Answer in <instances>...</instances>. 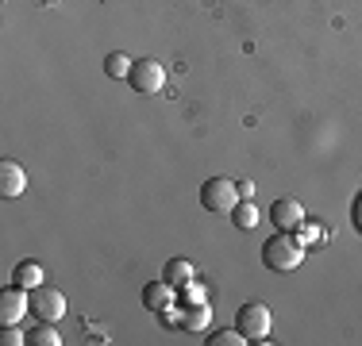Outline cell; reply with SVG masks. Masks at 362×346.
Wrapping results in <instances>:
<instances>
[{
    "instance_id": "10",
    "label": "cell",
    "mask_w": 362,
    "mask_h": 346,
    "mask_svg": "<svg viewBox=\"0 0 362 346\" xmlns=\"http://www.w3.org/2000/svg\"><path fill=\"white\" fill-rule=\"evenodd\" d=\"M193 277H197V270H193V262H185V258H170L166 270H162V281H170L174 289H189Z\"/></svg>"
},
{
    "instance_id": "9",
    "label": "cell",
    "mask_w": 362,
    "mask_h": 346,
    "mask_svg": "<svg viewBox=\"0 0 362 346\" xmlns=\"http://www.w3.org/2000/svg\"><path fill=\"white\" fill-rule=\"evenodd\" d=\"M143 308L146 311H158V316L166 308H174V285H170V281H151L143 289Z\"/></svg>"
},
{
    "instance_id": "4",
    "label": "cell",
    "mask_w": 362,
    "mask_h": 346,
    "mask_svg": "<svg viewBox=\"0 0 362 346\" xmlns=\"http://www.w3.org/2000/svg\"><path fill=\"white\" fill-rule=\"evenodd\" d=\"M127 81H132L135 93L154 97V93H162V85H166V69H162V62H154V58H139V62L132 66V73H127Z\"/></svg>"
},
{
    "instance_id": "15",
    "label": "cell",
    "mask_w": 362,
    "mask_h": 346,
    "mask_svg": "<svg viewBox=\"0 0 362 346\" xmlns=\"http://www.w3.org/2000/svg\"><path fill=\"white\" fill-rule=\"evenodd\" d=\"M132 58H127V54H119V50H116V54H108L105 58V73L112 77V81H119V77H127V73H132Z\"/></svg>"
},
{
    "instance_id": "3",
    "label": "cell",
    "mask_w": 362,
    "mask_h": 346,
    "mask_svg": "<svg viewBox=\"0 0 362 346\" xmlns=\"http://www.w3.org/2000/svg\"><path fill=\"white\" fill-rule=\"evenodd\" d=\"M235 327L247 335V342H266V339H270V331H274V311L266 304H258V300H251V304L239 308Z\"/></svg>"
},
{
    "instance_id": "18",
    "label": "cell",
    "mask_w": 362,
    "mask_h": 346,
    "mask_svg": "<svg viewBox=\"0 0 362 346\" xmlns=\"http://www.w3.org/2000/svg\"><path fill=\"white\" fill-rule=\"evenodd\" d=\"M251 196H255V185L251 181H239V201H251Z\"/></svg>"
},
{
    "instance_id": "6",
    "label": "cell",
    "mask_w": 362,
    "mask_h": 346,
    "mask_svg": "<svg viewBox=\"0 0 362 346\" xmlns=\"http://www.w3.org/2000/svg\"><path fill=\"white\" fill-rule=\"evenodd\" d=\"M31 311V292L20 285H8L0 289V327L4 323H23V316Z\"/></svg>"
},
{
    "instance_id": "5",
    "label": "cell",
    "mask_w": 362,
    "mask_h": 346,
    "mask_svg": "<svg viewBox=\"0 0 362 346\" xmlns=\"http://www.w3.org/2000/svg\"><path fill=\"white\" fill-rule=\"evenodd\" d=\"M31 316L47 319V323H58V319L66 316V297L58 289H50V285L31 289Z\"/></svg>"
},
{
    "instance_id": "14",
    "label": "cell",
    "mask_w": 362,
    "mask_h": 346,
    "mask_svg": "<svg viewBox=\"0 0 362 346\" xmlns=\"http://www.w3.org/2000/svg\"><path fill=\"white\" fill-rule=\"evenodd\" d=\"M231 220H235V227H243V231H251V227H258V208H255V201H239L235 204V212H231Z\"/></svg>"
},
{
    "instance_id": "19",
    "label": "cell",
    "mask_w": 362,
    "mask_h": 346,
    "mask_svg": "<svg viewBox=\"0 0 362 346\" xmlns=\"http://www.w3.org/2000/svg\"><path fill=\"white\" fill-rule=\"evenodd\" d=\"M351 215H355V227L362 231V193H358V201H355V208H351Z\"/></svg>"
},
{
    "instance_id": "11",
    "label": "cell",
    "mask_w": 362,
    "mask_h": 346,
    "mask_svg": "<svg viewBox=\"0 0 362 346\" xmlns=\"http://www.w3.org/2000/svg\"><path fill=\"white\" fill-rule=\"evenodd\" d=\"M42 277H47V273H42L39 262H20L12 270V285H20V289L31 292V289H39V285H42Z\"/></svg>"
},
{
    "instance_id": "7",
    "label": "cell",
    "mask_w": 362,
    "mask_h": 346,
    "mask_svg": "<svg viewBox=\"0 0 362 346\" xmlns=\"http://www.w3.org/2000/svg\"><path fill=\"white\" fill-rule=\"evenodd\" d=\"M270 223L278 231H293V227H300V223H305V204L300 201H274L270 204Z\"/></svg>"
},
{
    "instance_id": "12",
    "label": "cell",
    "mask_w": 362,
    "mask_h": 346,
    "mask_svg": "<svg viewBox=\"0 0 362 346\" xmlns=\"http://www.w3.org/2000/svg\"><path fill=\"white\" fill-rule=\"evenodd\" d=\"M209 323H212V308L209 304H189L185 311H181V327H185V331H204Z\"/></svg>"
},
{
    "instance_id": "16",
    "label": "cell",
    "mask_w": 362,
    "mask_h": 346,
    "mask_svg": "<svg viewBox=\"0 0 362 346\" xmlns=\"http://www.w3.org/2000/svg\"><path fill=\"white\" fill-rule=\"evenodd\" d=\"M243 342H247V335L239 327H223V331H216L209 339V346H243Z\"/></svg>"
},
{
    "instance_id": "2",
    "label": "cell",
    "mask_w": 362,
    "mask_h": 346,
    "mask_svg": "<svg viewBox=\"0 0 362 346\" xmlns=\"http://www.w3.org/2000/svg\"><path fill=\"white\" fill-rule=\"evenodd\" d=\"M201 204L209 208L212 215H231L239 204V181L231 177H209L201 185Z\"/></svg>"
},
{
    "instance_id": "1",
    "label": "cell",
    "mask_w": 362,
    "mask_h": 346,
    "mask_svg": "<svg viewBox=\"0 0 362 346\" xmlns=\"http://www.w3.org/2000/svg\"><path fill=\"white\" fill-rule=\"evenodd\" d=\"M300 262H305V246H300L289 231H278L274 239L262 242V266H266V270L293 273V270H300Z\"/></svg>"
},
{
    "instance_id": "13",
    "label": "cell",
    "mask_w": 362,
    "mask_h": 346,
    "mask_svg": "<svg viewBox=\"0 0 362 346\" xmlns=\"http://www.w3.org/2000/svg\"><path fill=\"white\" fill-rule=\"evenodd\" d=\"M28 342L31 346H58V342H62V335L54 331V323L39 319V327H31V331H28Z\"/></svg>"
},
{
    "instance_id": "17",
    "label": "cell",
    "mask_w": 362,
    "mask_h": 346,
    "mask_svg": "<svg viewBox=\"0 0 362 346\" xmlns=\"http://www.w3.org/2000/svg\"><path fill=\"white\" fill-rule=\"evenodd\" d=\"M0 342H4V346H20V342H28V331H20V323H4Z\"/></svg>"
},
{
    "instance_id": "8",
    "label": "cell",
    "mask_w": 362,
    "mask_h": 346,
    "mask_svg": "<svg viewBox=\"0 0 362 346\" xmlns=\"http://www.w3.org/2000/svg\"><path fill=\"white\" fill-rule=\"evenodd\" d=\"M23 189H28V173H23L20 162H0V193L12 201V196H23Z\"/></svg>"
}]
</instances>
